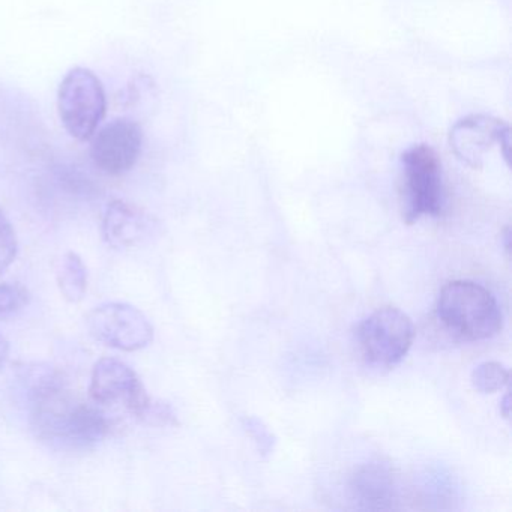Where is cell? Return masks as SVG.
I'll return each instance as SVG.
<instances>
[{
  "label": "cell",
  "mask_w": 512,
  "mask_h": 512,
  "mask_svg": "<svg viewBox=\"0 0 512 512\" xmlns=\"http://www.w3.org/2000/svg\"><path fill=\"white\" fill-rule=\"evenodd\" d=\"M8 353H10V344L0 332V368L4 367L5 362H7Z\"/></svg>",
  "instance_id": "cell-17"
},
{
  "label": "cell",
  "mask_w": 512,
  "mask_h": 512,
  "mask_svg": "<svg viewBox=\"0 0 512 512\" xmlns=\"http://www.w3.org/2000/svg\"><path fill=\"white\" fill-rule=\"evenodd\" d=\"M401 214L407 226L424 215L439 217L443 209L442 163L427 145L407 149L401 157Z\"/></svg>",
  "instance_id": "cell-3"
},
{
  "label": "cell",
  "mask_w": 512,
  "mask_h": 512,
  "mask_svg": "<svg viewBox=\"0 0 512 512\" xmlns=\"http://www.w3.org/2000/svg\"><path fill=\"white\" fill-rule=\"evenodd\" d=\"M350 488H352L353 497L362 508H394L397 487H395L391 470L383 464L371 463L362 466L353 475Z\"/></svg>",
  "instance_id": "cell-11"
},
{
  "label": "cell",
  "mask_w": 512,
  "mask_h": 512,
  "mask_svg": "<svg viewBox=\"0 0 512 512\" xmlns=\"http://www.w3.org/2000/svg\"><path fill=\"white\" fill-rule=\"evenodd\" d=\"M242 427L247 431V434H250L251 439L256 443L257 451L262 457H268L272 454L275 448L274 434L259 418L250 416V418L242 419Z\"/></svg>",
  "instance_id": "cell-16"
},
{
  "label": "cell",
  "mask_w": 512,
  "mask_h": 512,
  "mask_svg": "<svg viewBox=\"0 0 512 512\" xmlns=\"http://www.w3.org/2000/svg\"><path fill=\"white\" fill-rule=\"evenodd\" d=\"M449 145L454 154L470 167H481L484 155L500 146L506 163L509 160V127L500 119L472 115L455 122L449 131Z\"/></svg>",
  "instance_id": "cell-9"
},
{
  "label": "cell",
  "mask_w": 512,
  "mask_h": 512,
  "mask_svg": "<svg viewBox=\"0 0 512 512\" xmlns=\"http://www.w3.org/2000/svg\"><path fill=\"white\" fill-rule=\"evenodd\" d=\"M500 412H502L503 418H509V394H505L502 403H500Z\"/></svg>",
  "instance_id": "cell-19"
},
{
  "label": "cell",
  "mask_w": 512,
  "mask_h": 512,
  "mask_svg": "<svg viewBox=\"0 0 512 512\" xmlns=\"http://www.w3.org/2000/svg\"><path fill=\"white\" fill-rule=\"evenodd\" d=\"M19 253V241L13 224L0 209V274H4L14 262Z\"/></svg>",
  "instance_id": "cell-15"
},
{
  "label": "cell",
  "mask_w": 512,
  "mask_h": 512,
  "mask_svg": "<svg viewBox=\"0 0 512 512\" xmlns=\"http://www.w3.org/2000/svg\"><path fill=\"white\" fill-rule=\"evenodd\" d=\"M473 388L481 394H494L508 386L509 371L500 362H482L472 371Z\"/></svg>",
  "instance_id": "cell-13"
},
{
  "label": "cell",
  "mask_w": 512,
  "mask_h": 512,
  "mask_svg": "<svg viewBox=\"0 0 512 512\" xmlns=\"http://www.w3.org/2000/svg\"><path fill=\"white\" fill-rule=\"evenodd\" d=\"M103 83L88 68L76 67L59 85L58 112L65 130L79 142L91 139L106 116Z\"/></svg>",
  "instance_id": "cell-4"
},
{
  "label": "cell",
  "mask_w": 512,
  "mask_h": 512,
  "mask_svg": "<svg viewBox=\"0 0 512 512\" xmlns=\"http://www.w3.org/2000/svg\"><path fill=\"white\" fill-rule=\"evenodd\" d=\"M95 340L122 352L145 349L154 340L151 320L130 304L107 302L95 307L86 319Z\"/></svg>",
  "instance_id": "cell-6"
},
{
  "label": "cell",
  "mask_w": 512,
  "mask_h": 512,
  "mask_svg": "<svg viewBox=\"0 0 512 512\" xmlns=\"http://www.w3.org/2000/svg\"><path fill=\"white\" fill-rule=\"evenodd\" d=\"M28 385L29 424L46 445L88 451L109 433V421L97 404L80 400L58 371L37 368Z\"/></svg>",
  "instance_id": "cell-1"
},
{
  "label": "cell",
  "mask_w": 512,
  "mask_h": 512,
  "mask_svg": "<svg viewBox=\"0 0 512 512\" xmlns=\"http://www.w3.org/2000/svg\"><path fill=\"white\" fill-rule=\"evenodd\" d=\"M89 395L97 406H119L142 421L152 404L139 374L116 358H103L94 365Z\"/></svg>",
  "instance_id": "cell-7"
},
{
  "label": "cell",
  "mask_w": 512,
  "mask_h": 512,
  "mask_svg": "<svg viewBox=\"0 0 512 512\" xmlns=\"http://www.w3.org/2000/svg\"><path fill=\"white\" fill-rule=\"evenodd\" d=\"M56 281H58L59 292L65 301L71 302V304L83 301L88 292L89 275L88 268L79 254L68 251L59 260Z\"/></svg>",
  "instance_id": "cell-12"
},
{
  "label": "cell",
  "mask_w": 512,
  "mask_h": 512,
  "mask_svg": "<svg viewBox=\"0 0 512 512\" xmlns=\"http://www.w3.org/2000/svg\"><path fill=\"white\" fill-rule=\"evenodd\" d=\"M103 238L115 250L139 247L154 230V220L140 206L127 200H112L103 215Z\"/></svg>",
  "instance_id": "cell-10"
},
{
  "label": "cell",
  "mask_w": 512,
  "mask_h": 512,
  "mask_svg": "<svg viewBox=\"0 0 512 512\" xmlns=\"http://www.w3.org/2000/svg\"><path fill=\"white\" fill-rule=\"evenodd\" d=\"M92 137V161L101 172L119 176L136 166L143 143L142 130L136 122L115 119Z\"/></svg>",
  "instance_id": "cell-8"
},
{
  "label": "cell",
  "mask_w": 512,
  "mask_h": 512,
  "mask_svg": "<svg viewBox=\"0 0 512 512\" xmlns=\"http://www.w3.org/2000/svg\"><path fill=\"white\" fill-rule=\"evenodd\" d=\"M436 311L440 322L464 340H488L502 329V311L493 293L473 281L446 284Z\"/></svg>",
  "instance_id": "cell-2"
},
{
  "label": "cell",
  "mask_w": 512,
  "mask_h": 512,
  "mask_svg": "<svg viewBox=\"0 0 512 512\" xmlns=\"http://www.w3.org/2000/svg\"><path fill=\"white\" fill-rule=\"evenodd\" d=\"M415 340L412 319L394 307H383L358 328V344L368 364L391 370L403 361Z\"/></svg>",
  "instance_id": "cell-5"
},
{
  "label": "cell",
  "mask_w": 512,
  "mask_h": 512,
  "mask_svg": "<svg viewBox=\"0 0 512 512\" xmlns=\"http://www.w3.org/2000/svg\"><path fill=\"white\" fill-rule=\"evenodd\" d=\"M503 245H505L506 254L509 256V253H511V230H509V227L503 230Z\"/></svg>",
  "instance_id": "cell-18"
},
{
  "label": "cell",
  "mask_w": 512,
  "mask_h": 512,
  "mask_svg": "<svg viewBox=\"0 0 512 512\" xmlns=\"http://www.w3.org/2000/svg\"><path fill=\"white\" fill-rule=\"evenodd\" d=\"M28 290L19 283H0V319L14 316L29 304Z\"/></svg>",
  "instance_id": "cell-14"
}]
</instances>
